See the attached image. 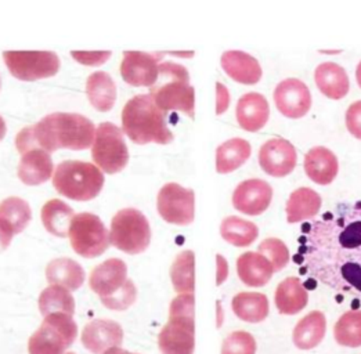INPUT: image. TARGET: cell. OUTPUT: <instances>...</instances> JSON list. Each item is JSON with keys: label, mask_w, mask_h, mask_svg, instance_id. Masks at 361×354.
Here are the masks:
<instances>
[{"label": "cell", "mask_w": 361, "mask_h": 354, "mask_svg": "<svg viewBox=\"0 0 361 354\" xmlns=\"http://www.w3.org/2000/svg\"><path fill=\"white\" fill-rule=\"evenodd\" d=\"M295 262L328 288L361 298V201L342 202L303 226Z\"/></svg>", "instance_id": "obj_1"}, {"label": "cell", "mask_w": 361, "mask_h": 354, "mask_svg": "<svg viewBox=\"0 0 361 354\" xmlns=\"http://www.w3.org/2000/svg\"><path fill=\"white\" fill-rule=\"evenodd\" d=\"M94 138L96 126L89 118L80 114L54 112L32 126H25L16 138V147L21 155L32 148L49 154L60 148L80 151L90 148Z\"/></svg>", "instance_id": "obj_2"}, {"label": "cell", "mask_w": 361, "mask_h": 354, "mask_svg": "<svg viewBox=\"0 0 361 354\" xmlns=\"http://www.w3.org/2000/svg\"><path fill=\"white\" fill-rule=\"evenodd\" d=\"M122 132L140 145L148 142L166 145L175 139L168 128L166 114L157 106L149 94H137L125 104Z\"/></svg>", "instance_id": "obj_3"}, {"label": "cell", "mask_w": 361, "mask_h": 354, "mask_svg": "<svg viewBox=\"0 0 361 354\" xmlns=\"http://www.w3.org/2000/svg\"><path fill=\"white\" fill-rule=\"evenodd\" d=\"M149 96L165 114L180 111L190 118L195 115V90L190 85L188 71L180 64L172 61L159 64V76L149 87Z\"/></svg>", "instance_id": "obj_4"}, {"label": "cell", "mask_w": 361, "mask_h": 354, "mask_svg": "<svg viewBox=\"0 0 361 354\" xmlns=\"http://www.w3.org/2000/svg\"><path fill=\"white\" fill-rule=\"evenodd\" d=\"M194 295H179L171 303L169 321L162 328L158 345L162 354H192L195 349Z\"/></svg>", "instance_id": "obj_5"}, {"label": "cell", "mask_w": 361, "mask_h": 354, "mask_svg": "<svg viewBox=\"0 0 361 354\" xmlns=\"http://www.w3.org/2000/svg\"><path fill=\"white\" fill-rule=\"evenodd\" d=\"M53 185L59 194L70 200L90 201L100 194L104 185V175L94 164L64 161L56 168Z\"/></svg>", "instance_id": "obj_6"}, {"label": "cell", "mask_w": 361, "mask_h": 354, "mask_svg": "<svg viewBox=\"0 0 361 354\" xmlns=\"http://www.w3.org/2000/svg\"><path fill=\"white\" fill-rule=\"evenodd\" d=\"M109 243L129 255L145 252L151 243V227L147 217L135 208L119 211L111 220Z\"/></svg>", "instance_id": "obj_7"}, {"label": "cell", "mask_w": 361, "mask_h": 354, "mask_svg": "<svg viewBox=\"0 0 361 354\" xmlns=\"http://www.w3.org/2000/svg\"><path fill=\"white\" fill-rule=\"evenodd\" d=\"M78 335V325L73 316L54 313L44 317L37 332L30 338V354H64L71 348Z\"/></svg>", "instance_id": "obj_8"}, {"label": "cell", "mask_w": 361, "mask_h": 354, "mask_svg": "<svg viewBox=\"0 0 361 354\" xmlns=\"http://www.w3.org/2000/svg\"><path fill=\"white\" fill-rule=\"evenodd\" d=\"M92 158L96 166L109 175L123 171L129 162V151L122 129L111 122L100 123L92 145Z\"/></svg>", "instance_id": "obj_9"}, {"label": "cell", "mask_w": 361, "mask_h": 354, "mask_svg": "<svg viewBox=\"0 0 361 354\" xmlns=\"http://www.w3.org/2000/svg\"><path fill=\"white\" fill-rule=\"evenodd\" d=\"M68 237L73 250L86 259L103 255L111 245L109 230L102 219L93 213L75 214Z\"/></svg>", "instance_id": "obj_10"}, {"label": "cell", "mask_w": 361, "mask_h": 354, "mask_svg": "<svg viewBox=\"0 0 361 354\" xmlns=\"http://www.w3.org/2000/svg\"><path fill=\"white\" fill-rule=\"evenodd\" d=\"M3 60L14 78L27 82L54 76L60 70L54 51H4Z\"/></svg>", "instance_id": "obj_11"}, {"label": "cell", "mask_w": 361, "mask_h": 354, "mask_svg": "<svg viewBox=\"0 0 361 354\" xmlns=\"http://www.w3.org/2000/svg\"><path fill=\"white\" fill-rule=\"evenodd\" d=\"M157 208L165 221L188 226L195 216V194L191 188H184L178 183H168L158 193Z\"/></svg>", "instance_id": "obj_12"}, {"label": "cell", "mask_w": 361, "mask_h": 354, "mask_svg": "<svg viewBox=\"0 0 361 354\" xmlns=\"http://www.w3.org/2000/svg\"><path fill=\"white\" fill-rule=\"evenodd\" d=\"M162 54H149L145 51H125L121 64L123 80L132 86L152 87L159 76Z\"/></svg>", "instance_id": "obj_13"}, {"label": "cell", "mask_w": 361, "mask_h": 354, "mask_svg": "<svg viewBox=\"0 0 361 354\" xmlns=\"http://www.w3.org/2000/svg\"><path fill=\"white\" fill-rule=\"evenodd\" d=\"M273 97L277 109L290 119L305 116L312 106L309 87L296 78H288L280 82L274 89Z\"/></svg>", "instance_id": "obj_14"}, {"label": "cell", "mask_w": 361, "mask_h": 354, "mask_svg": "<svg viewBox=\"0 0 361 354\" xmlns=\"http://www.w3.org/2000/svg\"><path fill=\"white\" fill-rule=\"evenodd\" d=\"M296 161L298 155L295 147L281 138L267 140L259 151L260 168L270 176H287L295 169Z\"/></svg>", "instance_id": "obj_15"}, {"label": "cell", "mask_w": 361, "mask_h": 354, "mask_svg": "<svg viewBox=\"0 0 361 354\" xmlns=\"http://www.w3.org/2000/svg\"><path fill=\"white\" fill-rule=\"evenodd\" d=\"M273 198L271 185L260 178H250L240 183L233 194V205L238 212L259 216L267 211Z\"/></svg>", "instance_id": "obj_16"}, {"label": "cell", "mask_w": 361, "mask_h": 354, "mask_svg": "<svg viewBox=\"0 0 361 354\" xmlns=\"http://www.w3.org/2000/svg\"><path fill=\"white\" fill-rule=\"evenodd\" d=\"M123 341L121 325L111 319H94L82 332V343L92 353H106L111 348H119Z\"/></svg>", "instance_id": "obj_17"}, {"label": "cell", "mask_w": 361, "mask_h": 354, "mask_svg": "<svg viewBox=\"0 0 361 354\" xmlns=\"http://www.w3.org/2000/svg\"><path fill=\"white\" fill-rule=\"evenodd\" d=\"M128 280V267L125 262L112 257L92 270L89 283L92 291L103 299L121 291Z\"/></svg>", "instance_id": "obj_18"}, {"label": "cell", "mask_w": 361, "mask_h": 354, "mask_svg": "<svg viewBox=\"0 0 361 354\" xmlns=\"http://www.w3.org/2000/svg\"><path fill=\"white\" fill-rule=\"evenodd\" d=\"M220 63L224 72L238 83L255 85L262 79L263 71L259 61L245 51H224L220 59Z\"/></svg>", "instance_id": "obj_19"}, {"label": "cell", "mask_w": 361, "mask_h": 354, "mask_svg": "<svg viewBox=\"0 0 361 354\" xmlns=\"http://www.w3.org/2000/svg\"><path fill=\"white\" fill-rule=\"evenodd\" d=\"M238 125L247 132H257L266 126L270 116V106L260 93H247L240 97L237 104Z\"/></svg>", "instance_id": "obj_20"}, {"label": "cell", "mask_w": 361, "mask_h": 354, "mask_svg": "<svg viewBox=\"0 0 361 354\" xmlns=\"http://www.w3.org/2000/svg\"><path fill=\"white\" fill-rule=\"evenodd\" d=\"M305 172L317 184H331L339 171L336 155L326 147H314L305 155Z\"/></svg>", "instance_id": "obj_21"}, {"label": "cell", "mask_w": 361, "mask_h": 354, "mask_svg": "<svg viewBox=\"0 0 361 354\" xmlns=\"http://www.w3.org/2000/svg\"><path fill=\"white\" fill-rule=\"evenodd\" d=\"M53 161L49 152L32 148L23 154L18 164V177L27 185H39L51 178Z\"/></svg>", "instance_id": "obj_22"}, {"label": "cell", "mask_w": 361, "mask_h": 354, "mask_svg": "<svg viewBox=\"0 0 361 354\" xmlns=\"http://www.w3.org/2000/svg\"><path fill=\"white\" fill-rule=\"evenodd\" d=\"M325 332L326 319L324 313L314 310L296 322L292 332V341L299 350H312L324 341Z\"/></svg>", "instance_id": "obj_23"}, {"label": "cell", "mask_w": 361, "mask_h": 354, "mask_svg": "<svg viewBox=\"0 0 361 354\" xmlns=\"http://www.w3.org/2000/svg\"><path fill=\"white\" fill-rule=\"evenodd\" d=\"M277 310L284 316L300 313L309 303V293L298 277H288L279 283L274 293Z\"/></svg>", "instance_id": "obj_24"}, {"label": "cell", "mask_w": 361, "mask_h": 354, "mask_svg": "<svg viewBox=\"0 0 361 354\" xmlns=\"http://www.w3.org/2000/svg\"><path fill=\"white\" fill-rule=\"evenodd\" d=\"M323 200L319 193L309 187H300L289 195L286 211L287 221L290 224L300 223L316 217L322 211Z\"/></svg>", "instance_id": "obj_25"}, {"label": "cell", "mask_w": 361, "mask_h": 354, "mask_svg": "<svg viewBox=\"0 0 361 354\" xmlns=\"http://www.w3.org/2000/svg\"><path fill=\"white\" fill-rule=\"evenodd\" d=\"M237 273L243 283L252 288L264 286L273 277L271 263L260 253L245 252L237 259Z\"/></svg>", "instance_id": "obj_26"}, {"label": "cell", "mask_w": 361, "mask_h": 354, "mask_svg": "<svg viewBox=\"0 0 361 354\" xmlns=\"http://www.w3.org/2000/svg\"><path fill=\"white\" fill-rule=\"evenodd\" d=\"M314 79L319 90L328 99L341 100L349 92V76L345 68L336 63L326 61L320 64L314 72Z\"/></svg>", "instance_id": "obj_27"}, {"label": "cell", "mask_w": 361, "mask_h": 354, "mask_svg": "<svg viewBox=\"0 0 361 354\" xmlns=\"http://www.w3.org/2000/svg\"><path fill=\"white\" fill-rule=\"evenodd\" d=\"M46 279L50 285H59L70 291H76L85 281V271L73 259L60 257L47 264Z\"/></svg>", "instance_id": "obj_28"}, {"label": "cell", "mask_w": 361, "mask_h": 354, "mask_svg": "<svg viewBox=\"0 0 361 354\" xmlns=\"http://www.w3.org/2000/svg\"><path fill=\"white\" fill-rule=\"evenodd\" d=\"M231 309L234 315L245 322L257 324L269 316V299L260 292H240L233 298Z\"/></svg>", "instance_id": "obj_29"}, {"label": "cell", "mask_w": 361, "mask_h": 354, "mask_svg": "<svg viewBox=\"0 0 361 354\" xmlns=\"http://www.w3.org/2000/svg\"><path fill=\"white\" fill-rule=\"evenodd\" d=\"M251 152V144L241 138H234L223 142L216 149L217 173L226 175L237 171L248 161Z\"/></svg>", "instance_id": "obj_30"}, {"label": "cell", "mask_w": 361, "mask_h": 354, "mask_svg": "<svg viewBox=\"0 0 361 354\" xmlns=\"http://www.w3.org/2000/svg\"><path fill=\"white\" fill-rule=\"evenodd\" d=\"M86 94L97 111L107 112L116 100V85L107 72H93L86 82Z\"/></svg>", "instance_id": "obj_31"}, {"label": "cell", "mask_w": 361, "mask_h": 354, "mask_svg": "<svg viewBox=\"0 0 361 354\" xmlns=\"http://www.w3.org/2000/svg\"><path fill=\"white\" fill-rule=\"evenodd\" d=\"M73 217V208L61 200L53 198L42 208V221L44 228L60 238L68 237Z\"/></svg>", "instance_id": "obj_32"}, {"label": "cell", "mask_w": 361, "mask_h": 354, "mask_svg": "<svg viewBox=\"0 0 361 354\" xmlns=\"http://www.w3.org/2000/svg\"><path fill=\"white\" fill-rule=\"evenodd\" d=\"M220 234L223 240L228 244L244 248L252 245L256 241L259 236V228L250 220L241 219L238 216H228L221 221Z\"/></svg>", "instance_id": "obj_33"}, {"label": "cell", "mask_w": 361, "mask_h": 354, "mask_svg": "<svg viewBox=\"0 0 361 354\" xmlns=\"http://www.w3.org/2000/svg\"><path fill=\"white\" fill-rule=\"evenodd\" d=\"M175 291L180 295H194L195 289V255L192 250L179 253L171 267Z\"/></svg>", "instance_id": "obj_34"}, {"label": "cell", "mask_w": 361, "mask_h": 354, "mask_svg": "<svg viewBox=\"0 0 361 354\" xmlns=\"http://www.w3.org/2000/svg\"><path fill=\"white\" fill-rule=\"evenodd\" d=\"M39 310L44 317L54 313L73 316L75 300L68 289L59 285H50L39 296Z\"/></svg>", "instance_id": "obj_35"}, {"label": "cell", "mask_w": 361, "mask_h": 354, "mask_svg": "<svg viewBox=\"0 0 361 354\" xmlns=\"http://www.w3.org/2000/svg\"><path fill=\"white\" fill-rule=\"evenodd\" d=\"M334 338L339 346L361 348V310L343 313L335 322Z\"/></svg>", "instance_id": "obj_36"}, {"label": "cell", "mask_w": 361, "mask_h": 354, "mask_svg": "<svg viewBox=\"0 0 361 354\" xmlns=\"http://www.w3.org/2000/svg\"><path fill=\"white\" fill-rule=\"evenodd\" d=\"M0 219L6 220L16 234L23 233L32 219V211L28 202L18 197H10L0 202Z\"/></svg>", "instance_id": "obj_37"}, {"label": "cell", "mask_w": 361, "mask_h": 354, "mask_svg": "<svg viewBox=\"0 0 361 354\" xmlns=\"http://www.w3.org/2000/svg\"><path fill=\"white\" fill-rule=\"evenodd\" d=\"M256 350L257 343L252 334L234 331L223 341L220 354H256Z\"/></svg>", "instance_id": "obj_38"}, {"label": "cell", "mask_w": 361, "mask_h": 354, "mask_svg": "<svg viewBox=\"0 0 361 354\" xmlns=\"http://www.w3.org/2000/svg\"><path fill=\"white\" fill-rule=\"evenodd\" d=\"M259 253L263 255L273 266L274 271H281L289 262V250L284 241L279 238H266L259 245Z\"/></svg>", "instance_id": "obj_39"}, {"label": "cell", "mask_w": 361, "mask_h": 354, "mask_svg": "<svg viewBox=\"0 0 361 354\" xmlns=\"http://www.w3.org/2000/svg\"><path fill=\"white\" fill-rule=\"evenodd\" d=\"M136 296H137V291L135 283L132 280H128L121 291H118L115 295L109 298H103L102 302L111 310H126L135 303Z\"/></svg>", "instance_id": "obj_40"}, {"label": "cell", "mask_w": 361, "mask_h": 354, "mask_svg": "<svg viewBox=\"0 0 361 354\" xmlns=\"http://www.w3.org/2000/svg\"><path fill=\"white\" fill-rule=\"evenodd\" d=\"M111 51H73L71 56L80 64L96 67L106 63L111 57Z\"/></svg>", "instance_id": "obj_41"}, {"label": "cell", "mask_w": 361, "mask_h": 354, "mask_svg": "<svg viewBox=\"0 0 361 354\" xmlns=\"http://www.w3.org/2000/svg\"><path fill=\"white\" fill-rule=\"evenodd\" d=\"M346 128L352 136L361 140V100L356 102L346 111Z\"/></svg>", "instance_id": "obj_42"}, {"label": "cell", "mask_w": 361, "mask_h": 354, "mask_svg": "<svg viewBox=\"0 0 361 354\" xmlns=\"http://www.w3.org/2000/svg\"><path fill=\"white\" fill-rule=\"evenodd\" d=\"M13 227L3 219H0V252L8 248L13 237H14Z\"/></svg>", "instance_id": "obj_43"}, {"label": "cell", "mask_w": 361, "mask_h": 354, "mask_svg": "<svg viewBox=\"0 0 361 354\" xmlns=\"http://www.w3.org/2000/svg\"><path fill=\"white\" fill-rule=\"evenodd\" d=\"M216 89V114L217 115H220V114H223V112L228 108V104H230V94H228V92H227L226 86H224V85H221L220 82H217Z\"/></svg>", "instance_id": "obj_44"}, {"label": "cell", "mask_w": 361, "mask_h": 354, "mask_svg": "<svg viewBox=\"0 0 361 354\" xmlns=\"http://www.w3.org/2000/svg\"><path fill=\"white\" fill-rule=\"evenodd\" d=\"M217 263H219V270H217V285L223 283L227 277V263L224 260V257H221L220 255L217 256Z\"/></svg>", "instance_id": "obj_45"}, {"label": "cell", "mask_w": 361, "mask_h": 354, "mask_svg": "<svg viewBox=\"0 0 361 354\" xmlns=\"http://www.w3.org/2000/svg\"><path fill=\"white\" fill-rule=\"evenodd\" d=\"M6 130H7V128H6V122H4V119L0 116V142L3 140V138L6 136Z\"/></svg>", "instance_id": "obj_46"}, {"label": "cell", "mask_w": 361, "mask_h": 354, "mask_svg": "<svg viewBox=\"0 0 361 354\" xmlns=\"http://www.w3.org/2000/svg\"><path fill=\"white\" fill-rule=\"evenodd\" d=\"M104 354H133L129 353V352H125L123 349H121V348H111L109 350H107Z\"/></svg>", "instance_id": "obj_47"}, {"label": "cell", "mask_w": 361, "mask_h": 354, "mask_svg": "<svg viewBox=\"0 0 361 354\" xmlns=\"http://www.w3.org/2000/svg\"><path fill=\"white\" fill-rule=\"evenodd\" d=\"M356 79H357V83H359V86L361 87V61L359 63V66H357V70H356Z\"/></svg>", "instance_id": "obj_48"}, {"label": "cell", "mask_w": 361, "mask_h": 354, "mask_svg": "<svg viewBox=\"0 0 361 354\" xmlns=\"http://www.w3.org/2000/svg\"><path fill=\"white\" fill-rule=\"evenodd\" d=\"M0 89H1V78H0Z\"/></svg>", "instance_id": "obj_49"}, {"label": "cell", "mask_w": 361, "mask_h": 354, "mask_svg": "<svg viewBox=\"0 0 361 354\" xmlns=\"http://www.w3.org/2000/svg\"><path fill=\"white\" fill-rule=\"evenodd\" d=\"M68 354H73V353H68Z\"/></svg>", "instance_id": "obj_50"}]
</instances>
